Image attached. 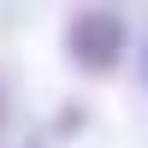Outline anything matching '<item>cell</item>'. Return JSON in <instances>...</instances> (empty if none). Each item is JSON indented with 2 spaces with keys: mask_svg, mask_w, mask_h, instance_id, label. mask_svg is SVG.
I'll return each mask as SVG.
<instances>
[{
  "mask_svg": "<svg viewBox=\"0 0 148 148\" xmlns=\"http://www.w3.org/2000/svg\"><path fill=\"white\" fill-rule=\"evenodd\" d=\"M125 47H130V18L119 6H83L65 24V59L83 77H107L125 59Z\"/></svg>",
  "mask_w": 148,
  "mask_h": 148,
  "instance_id": "cell-1",
  "label": "cell"
},
{
  "mask_svg": "<svg viewBox=\"0 0 148 148\" xmlns=\"http://www.w3.org/2000/svg\"><path fill=\"white\" fill-rule=\"evenodd\" d=\"M136 71H142V89H148V30H142V42H136Z\"/></svg>",
  "mask_w": 148,
  "mask_h": 148,
  "instance_id": "cell-2",
  "label": "cell"
}]
</instances>
